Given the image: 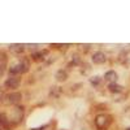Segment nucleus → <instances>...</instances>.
I'll list each match as a JSON object with an SVG mask.
<instances>
[{"instance_id": "nucleus-1", "label": "nucleus", "mask_w": 130, "mask_h": 130, "mask_svg": "<svg viewBox=\"0 0 130 130\" xmlns=\"http://www.w3.org/2000/svg\"><path fill=\"white\" fill-rule=\"evenodd\" d=\"M112 124V117L109 115L100 113L95 117V126L98 130H107Z\"/></svg>"}, {"instance_id": "nucleus-2", "label": "nucleus", "mask_w": 130, "mask_h": 130, "mask_svg": "<svg viewBox=\"0 0 130 130\" xmlns=\"http://www.w3.org/2000/svg\"><path fill=\"white\" fill-rule=\"evenodd\" d=\"M30 68V64H29V60L27 59H24L21 60L17 65L12 67L9 69V74L10 75H18V74H22V73H26Z\"/></svg>"}, {"instance_id": "nucleus-3", "label": "nucleus", "mask_w": 130, "mask_h": 130, "mask_svg": "<svg viewBox=\"0 0 130 130\" xmlns=\"http://www.w3.org/2000/svg\"><path fill=\"white\" fill-rule=\"evenodd\" d=\"M21 99H22V95L20 92H10L4 96V103L8 105H16L21 102Z\"/></svg>"}, {"instance_id": "nucleus-4", "label": "nucleus", "mask_w": 130, "mask_h": 130, "mask_svg": "<svg viewBox=\"0 0 130 130\" xmlns=\"http://www.w3.org/2000/svg\"><path fill=\"white\" fill-rule=\"evenodd\" d=\"M22 117H24V108L22 107H14L12 111V117L9 118V121L17 124L22 120Z\"/></svg>"}, {"instance_id": "nucleus-5", "label": "nucleus", "mask_w": 130, "mask_h": 130, "mask_svg": "<svg viewBox=\"0 0 130 130\" xmlns=\"http://www.w3.org/2000/svg\"><path fill=\"white\" fill-rule=\"evenodd\" d=\"M21 83V78L18 75H9V78L5 81L4 86L7 89H17Z\"/></svg>"}, {"instance_id": "nucleus-6", "label": "nucleus", "mask_w": 130, "mask_h": 130, "mask_svg": "<svg viewBox=\"0 0 130 130\" xmlns=\"http://www.w3.org/2000/svg\"><path fill=\"white\" fill-rule=\"evenodd\" d=\"M92 62L94 64H96V65H99V64H104L105 62V60H107V57H105V55L102 52V51H96L94 55H92Z\"/></svg>"}, {"instance_id": "nucleus-7", "label": "nucleus", "mask_w": 130, "mask_h": 130, "mask_svg": "<svg viewBox=\"0 0 130 130\" xmlns=\"http://www.w3.org/2000/svg\"><path fill=\"white\" fill-rule=\"evenodd\" d=\"M7 64H8L7 53L5 52H0V77H2V75L4 74V72H5Z\"/></svg>"}, {"instance_id": "nucleus-8", "label": "nucleus", "mask_w": 130, "mask_h": 130, "mask_svg": "<svg viewBox=\"0 0 130 130\" xmlns=\"http://www.w3.org/2000/svg\"><path fill=\"white\" fill-rule=\"evenodd\" d=\"M117 78H118V75H117V73H116L115 70H108V72L104 74V79H105L107 82H109V83H116Z\"/></svg>"}, {"instance_id": "nucleus-9", "label": "nucleus", "mask_w": 130, "mask_h": 130, "mask_svg": "<svg viewBox=\"0 0 130 130\" xmlns=\"http://www.w3.org/2000/svg\"><path fill=\"white\" fill-rule=\"evenodd\" d=\"M55 78H56V81H59V82H64V81H67V78H68V73L65 72L64 69H60V70L56 72Z\"/></svg>"}, {"instance_id": "nucleus-10", "label": "nucleus", "mask_w": 130, "mask_h": 130, "mask_svg": "<svg viewBox=\"0 0 130 130\" xmlns=\"http://www.w3.org/2000/svg\"><path fill=\"white\" fill-rule=\"evenodd\" d=\"M46 55H47V51H38V52L32 53L31 57H32V60H34V61H40V60L44 59Z\"/></svg>"}, {"instance_id": "nucleus-11", "label": "nucleus", "mask_w": 130, "mask_h": 130, "mask_svg": "<svg viewBox=\"0 0 130 130\" xmlns=\"http://www.w3.org/2000/svg\"><path fill=\"white\" fill-rule=\"evenodd\" d=\"M108 90H109L112 94H118L122 91V86L117 85V83H109V86H108Z\"/></svg>"}, {"instance_id": "nucleus-12", "label": "nucleus", "mask_w": 130, "mask_h": 130, "mask_svg": "<svg viewBox=\"0 0 130 130\" xmlns=\"http://www.w3.org/2000/svg\"><path fill=\"white\" fill-rule=\"evenodd\" d=\"M10 124L9 121V117L5 115V113H0V126H3V127H8Z\"/></svg>"}, {"instance_id": "nucleus-13", "label": "nucleus", "mask_w": 130, "mask_h": 130, "mask_svg": "<svg viewBox=\"0 0 130 130\" xmlns=\"http://www.w3.org/2000/svg\"><path fill=\"white\" fill-rule=\"evenodd\" d=\"M9 48H10V51H13L16 53H21V52H24L25 46L24 44H10Z\"/></svg>"}, {"instance_id": "nucleus-14", "label": "nucleus", "mask_w": 130, "mask_h": 130, "mask_svg": "<svg viewBox=\"0 0 130 130\" xmlns=\"http://www.w3.org/2000/svg\"><path fill=\"white\" fill-rule=\"evenodd\" d=\"M90 82H91L92 86H99L100 82H102V78L99 77V75H95V77H91L90 78Z\"/></svg>"}, {"instance_id": "nucleus-15", "label": "nucleus", "mask_w": 130, "mask_h": 130, "mask_svg": "<svg viewBox=\"0 0 130 130\" xmlns=\"http://www.w3.org/2000/svg\"><path fill=\"white\" fill-rule=\"evenodd\" d=\"M2 100H3V90L0 89V102H2Z\"/></svg>"}, {"instance_id": "nucleus-16", "label": "nucleus", "mask_w": 130, "mask_h": 130, "mask_svg": "<svg viewBox=\"0 0 130 130\" xmlns=\"http://www.w3.org/2000/svg\"><path fill=\"white\" fill-rule=\"evenodd\" d=\"M61 130H67V129H61Z\"/></svg>"}, {"instance_id": "nucleus-17", "label": "nucleus", "mask_w": 130, "mask_h": 130, "mask_svg": "<svg viewBox=\"0 0 130 130\" xmlns=\"http://www.w3.org/2000/svg\"><path fill=\"white\" fill-rule=\"evenodd\" d=\"M126 130H130V127H129V129H126Z\"/></svg>"}, {"instance_id": "nucleus-18", "label": "nucleus", "mask_w": 130, "mask_h": 130, "mask_svg": "<svg viewBox=\"0 0 130 130\" xmlns=\"http://www.w3.org/2000/svg\"><path fill=\"white\" fill-rule=\"evenodd\" d=\"M0 130H2V126H0Z\"/></svg>"}]
</instances>
